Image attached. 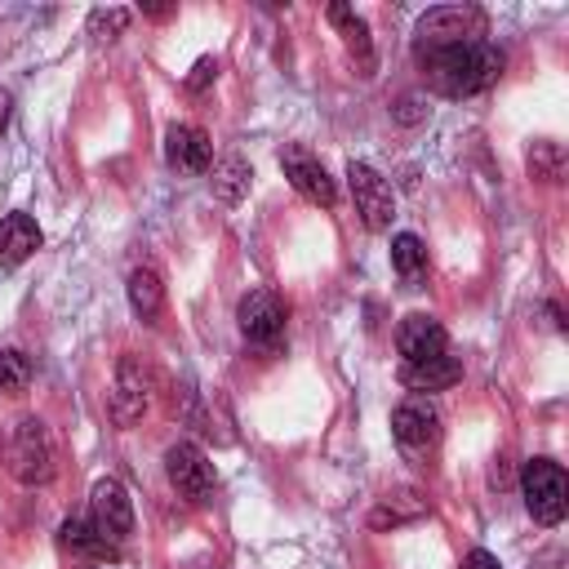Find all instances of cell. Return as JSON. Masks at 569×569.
Returning <instances> with one entry per match:
<instances>
[{
    "label": "cell",
    "instance_id": "603a6c76",
    "mask_svg": "<svg viewBox=\"0 0 569 569\" xmlns=\"http://www.w3.org/2000/svg\"><path fill=\"white\" fill-rule=\"evenodd\" d=\"M124 27H129V9H98L89 18V31L93 36H120Z\"/></svg>",
    "mask_w": 569,
    "mask_h": 569
},
{
    "label": "cell",
    "instance_id": "ac0fdd59",
    "mask_svg": "<svg viewBox=\"0 0 569 569\" xmlns=\"http://www.w3.org/2000/svg\"><path fill=\"white\" fill-rule=\"evenodd\" d=\"M391 267H396L405 280H418V276L427 271V249H422V240H418L413 231L391 236Z\"/></svg>",
    "mask_w": 569,
    "mask_h": 569
},
{
    "label": "cell",
    "instance_id": "d4e9b609",
    "mask_svg": "<svg viewBox=\"0 0 569 569\" xmlns=\"http://www.w3.org/2000/svg\"><path fill=\"white\" fill-rule=\"evenodd\" d=\"M462 569H502V565H498V556H493V551L476 547V551H467V556H462Z\"/></svg>",
    "mask_w": 569,
    "mask_h": 569
},
{
    "label": "cell",
    "instance_id": "52a82bcc",
    "mask_svg": "<svg viewBox=\"0 0 569 569\" xmlns=\"http://www.w3.org/2000/svg\"><path fill=\"white\" fill-rule=\"evenodd\" d=\"M413 49L427 53V49H440V44H458V40H480L485 36V22L476 9H431L418 31H413Z\"/></svg>",
    "mask_w": 569,
    "mask_h": 569
},
{
    "label": "cell",
    "instance_id": "2e32d148",
    "mask_svg": "<svg viewBox=\"0 0 569 569\" xmlns=\"http://www.w3.org/2000/svg\"><path fill=\"white\" fill-rule=\"evenodd\" d=\"M58 533H62V547H71V551H80V556H89V560H116V556H120V547L107 542V538L93 529V520H84V516L62 520Z\"/></svg>",
    "mask_w": 569,
    "mask_h": 569
},
{
    "label": "cell",
    "instance_id": "9c48e42d",
    "mask_svg": "<svg viewBox=\"0 0 569 569\" xmlns=\"http://www.w3.org/2000/svg\"><path fill=\"white\" fill-rule=\"evenodd\" d=\"M280 169H284V178L293 182V191L302 196V200H311V204H338V187H333V178H329V169L316 160V156H307L302 147H284L280 151Z\"/></svg>",
    "mask_w": 569,
    "mask_h": 569
},
{
    "label": "cell",
    "instance_id": "8992f818",
    "mask_svg": "<svg viewBox=\"0 0 569 569\" xmlns=\"http://www.w3.org/2000/svg\"><path fill=\"white\" fill-rule=\"evenodd\" d=\"M236 320H240V333L258 347H276L280 333H284V302L280 293L271 289H249L236 307Z\"/></svg>",
    "mask_w": 569,
    "mask_h": 569
},
{
    "label": "cell",
    "instance_id": "e0dca14e",
    "mask_svg": "<svg viewBox=\"0 0 569 569\" xmlns=\"http://www.w3.org/2000/svg\"><path fill=\"white\" fill-rule=\"evenodd\" d=\"M129 307H133V316H142V320H156V316H160V307H164V284H160V276H156L151 267L129 271Z\"/></svg>",
    "mask_w": 569,
    "mask_h": 569
},
{
    "label": "cell",
    "instance_id": "7a4b0ae2",
    "mask_svg": "<svg viewBox=\"0 0 569 569\" xmlns=\"http://www.w3.org/2000/svg\"><path fill=\"white\" fill-rule=\"evenodd\" d=\"M4 462L22 485H44L53 476V445L40 418H18L4 436Z\"/></svg>",
    "mask_w": 569,
    "mask_h": 569
},
{
    "label": "cell",
    "instance_id": "4316f807",
    "mask_svg": "<svg viewBox=\"0 0 569 569\" xmlns=\"http://www.w3.org/2000/svg\"><path fill=\"white\" fill-rule=\"evenodd\" d=\"M84 569H89V565H84Z\"/></svg>",
    "mask_w": 569,
    "mask_h": 569
},
{
    "label": "cell",
    "instance_id": "6da1fadb",
    "mask_svg": "<svg viewBox=\"0 0 569 569\" xmlns=\"http://www.w3.org/2000/svg\"><path fill=\"white\" fill-rule=\"evenodd\" d=\"M422 76L436 93L445 98H471L480 89H489L502 71V53L489 40H458V44H440L418 53Z\"/></svg>",
    "mask_w": 569,
    "mask_h": 569
},
{
    "label": "cell",
    "instance_id": "d6986e66",
    "mask_svg": "<svg viewBox=\"0 0 569 569\" xmlns=\"http://www.w3.org/2000/svg\"><path fill=\"white\" fill-rule=\"evenodd\" d=\"M249 187V169L236 160V156H227L222 164H218V173H213V191L231 204V200H240V191Z\"/></svg>",
    "mask_w": 569,
    "mask_h": 569
},
{
    "label": "cell",
    "instance_id": "cb8c5ba5",
    "mask_svg": "<svg viewBox=\"0 0 569 569\" xmlns=\"http://www.w3.org/2000/svg\"><path fill=\"white\" fill-rule=\"evenodd\" d=\"M213 76H218V62H213V58H200V62H196V71L187 76V89H204Z\"/></svg>",
    "mask_w": 569,
    "mask_h": 569
},
{
    "label": "cell",
    "instance_id": "ba28073f",
    "mask_svg": "<svg viewBox=\"0 0 569 569\" xmlns=\"http://www.w3.org/2000/svg\"><path fill=\"white\" fill-rule=\"evenodd\" d=\"M89 520H93V529H98L107 542H116V547L133 533V507H129V493H124L120 480H98V485H93Z\"/></svg>",
    "mask_w": 569,
    "mask_h": 569
},
{
    "label": "cell",
    "instance_id": "ffe728a7",
    "mask_svg": "<svg viewBox=\"0 0 569 569\" xmlns=\"http://www.w3.org/2000/svg\"><path fill=\"white\" fill-rule=\"evenodd\" d=\"M329 22H338V27L347 31V44H351L360 58L369 53V27H365V22H360V18H356L347 4H329Z\"/></svg>",
    "mask_w": 569,
    "mask_h": 569
},
{
    "label": "cell",
    "instance_id": "44dd1931",
    "mask_svg": "<svg viewBox=\"0 0 569 569\" xmlns=\"http://www.w3.org/2000/svg\"><path fill=\"white\" fill-rule=\"evenodd\" d=\"M31 382V360L22 351H0V391H22Z\"/></svg>",
    "mask_w": 569,
    "mask_h": 569
},
{
    "label": "cell",
    "instance_id": "7c38bea8",
    "mask_svg": "<svg viewBox=\"0 0 569 569\" xmlns=\"http://www.w3.org/2000/svg\"><path fill=\"white\" fill-rule=\"evenodd\" d=\"M396 347H400L405 365L436 360V356H445V325H440L436 316L413 311V316L400 320V329H396Z\"/></svg>",
    "mask_w": 569,
    "mask_h": 569
},
{
    "label": "cell",
    "instance_id": "8fae6325",
    "mask_svg": "<svg viewBox=\"0 0 569 569\" xmlns=\"http://www.w3.org/2000/svg\"><path fill=\"white\" fill-rule=\"evenodd\" d=\"M164 160L178 173H204L213 160V142L200 124H169L164 133Z\"/></svg>",
    "mask_w": 569,
    "mask_h": 569
},
{
    "label": "cell",
    "instance_id": "5bb4252c",
    "mask_svg": "<svg viewBox=\"0 0 569 569\" xmlns=\"http://www.w3.org/2000/svg\"><path fill=\"white\" fill-rule=\"evenodd\" d=\"M40 249V222L31 213H4L0 218V267H18Z\"/></svg>",
    "mask_w": 569,
    "mask_h": 569
},
{
    "label": "cell",
    "instance_id": "7402d4cb",
    "mask_svg": "<svg viewBox=\"0 0 569 569\" xmlns=\"http://www.w3.org/2000/svg\"><path fill=\"white\" fill-rule=\"evenodd\" d=\"M529 173L542 178V182H556V178H560V142H533V151H529Z\"/></svg>",
    "mask_w": 569,
    "mask_h": 569
},
{
    "label": "cell",
    "instance_id": "3957f363",
    "mask_svg": "<svg viewBox=\"0 0 569 569\" xmlns=\"http://www.w3.org/2000/svg\"><path fill=\"white\" fill-rule=\"evenodd\" d=\"M520 489H525V507L538 525H560L565 507H569V480L560 471V462L551 458H529L520 471Z\"/></svg>",
    "mask_w": 569,
    "mask_h": 569
},
{
    "label": "cell",
    "instance_id": "30bf717a",
    "mask_svg": "<svg viewBox=\"0 0 569 569\" xmlns=\"http://www.w3.org/2000/svg\"><path fill=\"white\" fill-rule=\"evenodd\" d=\"M391 436L405 445V449H427L436 436H440V413L427 396H409L396 405L391 413Z\"/></svg>",
    "mask_w": 569,
    "mask_h": 569
},
{
    "label": "cell",
    "instance_id": "5b68a950",
    "mask_svg": "<svg viewBox=\"0 0 569 569\" xmlns=\"http://www.w3.org/2000/svg\"><path fill=\"white\" fill-rule=\"evenodd\" d=\"M347 182H351V196H356V213H360V222H365L369 231H382V227L391 222V213H396V196H391L387 178H382L378 169H369V164L351 160V164H347Z\"/></svg>",
    "mask_w": 569,
    "mask_h": 569
},
{
    "label": "cell",
    "instance_id": "277c9868",
    "mask_svg": "<svg viewBox=\"0 0 569 569\" xmlns=\"http://www.w3.org/2000/svg\"><path fill=\"white\" fill-rule=\"evenodd\" d=\"M164 471H169V485L187 502H209V493H213V462L204 458L200 445H191V440L169 445L164 449Z\"/></svg>",
    "mask_w": 569,
    "mask_h": 569
},
{
    "label": "cell",
    "instance_id": "9a60e30c",
    "mask_svg": "<svg viewBox=\"0 0 569 569\" xmlns=\"http://www.w3.org/2000/svg\"><path fill=\"white\" fill-rule=\"evenodd\" d=\"M462 378V365L453 356H436V360H422V365H400V382L409 391H445Z\"/></svg>",
    "mask_w": 569,
    "mask_h": 569
},
{
    "label": "cell",
    "instance_id": "4fadbf2b",
    "mask_svg": "<svg viewBox=\"0 0 569 569\" xmlns=\"http://www.w3.org/2000/svg\"><path fill=\"white\" fill-rule=\"evenodd\" d=\"M147 409V373L133 356H124L116 365V391H111V422L116 427H133Z\"/></svg>",
    "mask_w": 569,
    "mask_h": 569
},
{
    "label": "cell",
    "instance_id": "484cf974",
    "mask_svg": "<svg viewBox=\"0 0 569 569\" xmlns=\"http://www.w3.org/2000/svg\"><path fill=\"white\" fill-rule=\"evenodd\" d=\"M9 111H13V98L0 89V133H4V124H9Z\"/></svg>",
    "mask_w": 569,
    "mask_h": 569
}]
</instances>
